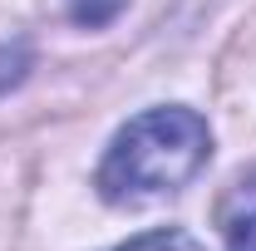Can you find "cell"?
<instances>
[{
    "mask_svg": "<svg viewBox=\"0 0 256 251\" xmlns=\"http://www.w3.org/2000/svg\"><path fill=\"white\" fill-rule=\"evenodd\" d=\"M226 251H256V217H242L226 232Z\"/></svg>",
    "mask_w": 256,
    "mask_h": 251,
    "instance_id": "277c9868",
    "label": "cell"
},
{
    "mask_svg": "<svg viewBox=\"0 0 256 251\" xmlns=\"http://www.w3.org/2000/svg\"><path fill=\"white\" fill-rule=\"evenodd\" d=\"M118 251H202V246L182 232H153V236H138V242H128Z\"/></svg>",
    "mask_w": 256,
    "mask_h": 251,
    "instance_id": "7a4b0ae2",
    "label": "cell"
},
{
    "mask_svg": "<svg viewBox=\"0 0 256 251\" xmlns=\"http://www.w3.org/2000/svg\"><path fill=\"white\" fill-rule=\"evenodd\" d=\"M69 10H74L79 25H108L124 10V0H69Z\"/></svg>",
    "mask_w": 256,
    "mask_h": 251,
    "instance_id": "3957f363",
    "label": "cell"
},
{
    "mask_svg": "<svg viewBox=\"0 0 256 251\" xmlns=\"http://www.w3.org/2000/svg\"><path fill=\"white\" fill-rule=\"evenodd\" d=\"M212 153V133L192 108H148L118 128L98 162V197L114 207H153L182 192Z\"/></svg>",
    "mask_w": 256,
    "mask_h": 251,
    "instance_id": "6da1fadb",
    "label": "cell"
}]
</instances>
